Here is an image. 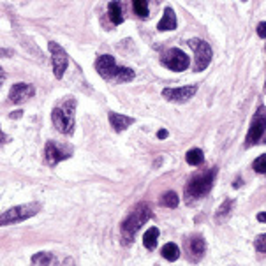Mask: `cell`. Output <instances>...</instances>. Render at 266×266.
I'll return each instance as SVG.
<instances>
[{
  "mask_svg": "<svg viewBox=\"0 0 266 266\" xmlns=\"http://www.w3.org/2000/svg\"><path fill=\"white\" fill-rule=\"evenodd\" d=\"M110 124L116 133H122L134 124V118L127 115H120V113H110Z\"/></svg>",
  "mask_w": 266,
  "mask_h": 266,
  "instance_id": "13",
  "label": "cell"
},
{
  "mask_svg": "<svg viewBox=\"0 0 266 266\" xmlns=\"http://www.w3.org/2000/svg\"><path fill=\"white\" fill-rule=\"evenodd\" d=\"M14 51L7 50V48H0V58H7V57H13Z\"/></svg>",
  "mask_w": 266,
  "mask_h": 266,
  "instance_id": "27",
  "label": "cell"
},
{
  "mask_svg": "<svg viewBox=\"0 0 266 266\" xmlns=\"http://www.w3.org/2000/svg\"><path fill=\"white\" fill-rule=\"evenodd\" d=\"M108 11H110V18L113 21V25H120L124 21V13H122V4L118 0H113L108 5Z\"/></svg>",
  "mask_w": 266,
  "mask_h": 266,
  "instance_id": "16",
  "label": "cell"
},
{
  "mask_svg": "<svg viewBox=\"0 0 266 266\" xmlns=\"http://www.w3.org/2000/svg\"><path fill=\"white\" fill-rule=\"evenodd\" d=\"M7 141H9V138H7V136L2 133V129H0V145H2V143H7Z\"/></svg>",
  "mask_w": 266,
  "mask_h": 266,
  "instance_id": "29",
  "label": "cell"
},
{
  "mask_svg": "<svg viewBox=\"0 0 266 266\" xmlns=\"http://www.w3.org/2000/svg\"><path fill=\"white\" fill-rule=\"evenodd\" d=\"M2 83H4V78H2V76H0V85H2Z\"/></svg>",
  "mask_w": 266,
  "mask_h": 266,
  "instance_id": "32",
  "label": "cell"
},
{
  "mask_svg": "<svg viewBox=\"0 0 266 266\" xmlns=\"http://www.w3.org/2000/svg\"><path fill=\"white\" fill-rule=\"evenodd\" d=\"M39 210H41V203H28V205L13 207L0 215V226H11L16 224V222H21V220H27L37 215Z\"/></svg>",
  "mask_w": 266,
  "mask_h": 266,
  "instance_id": "5",
  "label": "cell"
},
{
  "mask_svg": "<svg viewBox=\"0 0 266 266\" xmlns=\"http://www.w3.org/2000/svg\"><path fill=\"white\" fill-rule=\"evenodd\" d=\"M187 44L192 48L194 53H196V65H194V69H196L197 73H199V71H205L211 62L210 44L205 41H201V39H190Z\"/></svg>",
  "mask_w": 266,
  "mask_h": 266,
  "instance_id": "7",
  "label": "cell"
},
{
  "mask_svg": "<svg viewBox=\"0 0 266 266\" xmlns=\"http://www.w3.org/2000/svg\"><path fill=\"white\" fill-rule=\"evenodd\" d=\"M148 219H152V208L148 207L147 203H139L138 207L131 211V215L122 222V240L125 245L133 242L136 233L141 229V226H145L148 222Z\"/></svg>",
  "mask_w": 266,
  "mask_h": 266,
  "instance_id": "3",
  "label": "cell"
},
{
  "mask_svg": "<svg viewBox=\"0 0 266 266\" xmlns=\"http://www.w3.org/2000/svg\"><path fill=\"white\" fill-rule=\"evenodd\" d=\"M256 248H257V252H263V254H266V233L265 234H261V236H257L256 238Z\"/></svg>",
  "mask_w": 266,
  "mask_h": 266,
  "instance_id": "25",
  "label": "cell"
},
{
  "mask_svg": "<svg viewBox=\"0 0 266 266\" xmlns=\"http://www.w3.org/2000/svg\"><path fill=\"white\" fill-rule=\"evenodd\" d=\"M257 220H259V222H266V211L259 213V215H257Z\"/></svg>",
  "mask_w": 266,
  "mask_h": 266,
  "instance_id": "30",
  "label": "cell"
},
{
  "mask_svg": "<svg viewBox=\"0 0 266 266\" xmlns=\"http://www.w3.org/2000/svg\"><path fill=\"white\" fill-rule=\"evenodd\" d=\"M233 207H234V201L233 199H226L224 203H222V207L217 210V215H215V220H224L228 219V215H229L231 211H233Z\"/></svg>",
  "mask_w": 266,
  "mask_h": 266,
  "instance_id": "19",
  "label": "cell"
},
{
  "mask_svg": "<svg viewBox=\"0 0 266 266\" xmlns=\"http://www.w3.org/2000/svg\"><path fill=\"white\" fill-rule=\"evenodd\" d=\"M266 131V108L261 106V108H257L256 115H254L252 122H250V129H248L247 133V139H245V145L247 147H252L256 143L261 141L263 134Z\"/></svg>",
  "mask_w": 266,
  "mask_h": 266,
  "instance_id": "6",
  "label": "cell"
},
{
  "mask_svg": "<svg viewBox=\"0 0 266 266\" xmlns=\"http://www.w3.org/2000/svg\"><path fill=\"white\" fill-rule=\"evenodd\" d=\"M257 36L259 37H266V21L257 25Z\"/></svg>",
  "mask_w": 266,
  "mask_h": 266,
  "instance_id": "26",
  "label": "cell"
},
{
  "mask_svg": "<svg viewBox=\"0 0 266 266\" xmlns=\"http://www.w3.org/2000/svg\"><path fill=\"white\" fill-rule=\"evenodd\" d=\"M74 111H76V99L74 97H67L64 102H60L58 106L53 108L51 111V122L57 127V131L62 134H71L74 133L76 122H74Z\"/></svg>",
  "mask_w": 266,
  "mask_h": 266,
  "instance_id": "2",
  "label": "cell"
},
{
  "mask_svg": "<svg viewBox=\"0 0 266 266\" xmlns=\"http://www.w3.org/2000/svg\"><path fill=\"white\" fill-rule=\"evenodd\" d=\"M162 64L171 71H185L189 67V57L185 55L184 51L178 50V48H171L162 55Z\"/></svg>",
  "mask_w": 266,
  "mask_h": 266,
  "instance_id": "9",
  "label": "cell"
},
{
  "mask_svg": "<svg viewBox=\"0 0 266 266\" xmlns=\"http://www.w3.org/2000/svg\"><path fill=\"white\" fill-rule=\"evenodd\" d=\"M133 9L139 18L148 16V0H133Z\"/></svg>",
  "mask_w": 266,
  "mask_h": 266,
  "instance_id": "23",
  "label": "cell"
},
{
  "mask_svg": "<svg viewBox=\"0 0 266 266\" xmlns=\"http://www.w3.org/2000/svg\"><path fill=\"white\" fill-rule=\"evenodd\" d=\"M178 196H176V192H173V190H170V192H166L164 196L161 197V207H166V208H176L178 207Z\"/></svg>",
  "mask_w": 266,
  "mask_h": 266,
  "instance_id": "22",
  "label": "cell"
},
{
  "mask_svg": "<svg viewBox=\"0 0 266 266\" xmlns=\"http://www.w3.org/2000/svg\"><path fill=\"white\" fill-rule=\"evenodd\" d=\"M32 95H36V88L30 83H16L13 85L9 92V99L13 104H19V102L28 101Z\"/></svg>",
  "mask_w": 266,
  "mask_h": 266,
  "instance_id": "12",
  "label": "cell"
},
{
  "mask_svg": "<svg viewBox=\"0 0 266 266\" xmlns=\"http://www.w3.org/2000/svg\"><path fill=\"white\" fill-rule=\"evenodd\" d=\"M215 174H217V170L215 168H211V170L205 171V173H201V174H196L194 178H190V182H189L187 187H185L187 203L196 201L199 197L207 196V194L211 190V187H213Z\"/></svg>",
  "mask_w": 266,
  "mask_h": 266,
  "instance_id": "4",
  "label": "cell"
},
{
  "mask_svg": "<svg viewBox=\"0 0 266 266\" xmlns=\"http://www.w3.org/2000/svg\"><path fill=\"white\" fill-rule=\"evenodd\" d=\"M71 157V148H64L57 145L55 141H48L44 147V162L48 166H57L60 161L69 159Z\"/></svg>",
  "mask_w": 266,
  "mask_h": 266,
  "instance_id": "10",
  "label": "cell"
},
{
  "mask_svg": "<svg viewBox=\"0 0 266 266\" xmlns=\"http://www.w3.org/2000/svg\"><path fill=\"white\" fill-rule=\"evenodd\" d=\"M21 115H23V111H14L13 115H11V118H19Z\"/></svg>",
  "mask_w": 266,
  "mask_h": 266,
  "instance_id": "31",
  "label": "cell"
},
{
  "mask_svg": "<svg viewBox=\"0 0 266 266\" xmlns=\"http://www.w3.org/2000/svg\"><path fill=\"white\" fill-rule=\"evenodd\" d=\"M32 263L34 265H57V259L50 252H39L32 257Z\"/></svg>",
  "mask_w": 266,
  "mask_h": 266,
  "instance_id": "21",
  "label": "cell"
},
{
  "mask_svg": "<svg viewBox=\"0 0 266 266\" xmlns=\"http://www.w3.org/2000/svg\"><path fill=\"white\" fill-rule=\"evenodd\" d=\"M162 257L168 261H176L180 257V248L176 247V243H166L162 247Z\"/></svg>",
  "mask_w": 266,
  "mask_h": 266,
  "instance_id": "18",
  "label": "cell"
},
{
  "mask_svg": "<svg viewBox=\"0 0 266 266\" xmlns=\"http://www.w3.org/2000/svg\"><path fill=\"white\" fill-rule=\"evenodd\" d=\"M157 28H159L161 32H166V30H174V28H176V14L173 13L171 7H166L164 14H162V19L159 21Z\"/></svg>",
  "mask_w": 266,
  "mask_h": 266,
  "instance_id": "14",
  "label": "cell"
},
{
  "mask_svg": "<svg viewBox=\"0 0 266 266\" xmlns=\"http://www.w3.org/2000/svg\"><path fill=\"white\" fill-rule=\"evenodd\" d=\"M157 238H159V229H157V228H150V229L145 233V236H143V245H145L148 250H153L157 245Z\"/></svg>",
  "mask_w": 266,
  "mask_h": 266,
  "instance_id": "17",
  "label": "cell"
},
{
  "mask_svg": "<svg viewBox=\"0 0 266 266\" xmlns=\"http://www.w3.org/2000/svg\"><path fill=\"white\" fill-rule=\"evenodd\" d=\"M197 92L196 85H189V87H180V88H164L162 95L164 99L171 102H187L189 99H192Z\"/></svg>",
  "mask_w": 266,
  "mask_h": 266,
  "instance_id": "11",
  "label": "cell"
},
{
  "mask_svg": "<svg viewBox=\"0 0 266 266\" xmlns=\"http://www.w3.org/2000/svg\"><path fill=\"white\" fill-rule=\"evenodd\" d=\"M187 247H189L190 256H192L196 261H199L203 257V254H205L207 245H205V240H203L201 236H194V238H190V242L187 243Z\"/></svg>",
  "mask_w": 266,
  "mask_h": 266,
  "instance_id": "15",
  "label": "cell"
},
{
  "mask_svg": "<svg viewBox=\"0 0 266 266\" xmlns=\"http://www.w3.org/2000/svg\"><path fill=\"white\" fill-rule=\"evenodd\" d=\"M157 138H159V139H166V138H168V131H166V129H161V131L157 133Z\"/></svg>",
  "mask_w": 266,
  "mask_h": 266,
  "instance_id": "28",
  "label": "cell"
},
{
  "mask_svg": "<svg viewBox=\"0 0 266 266\" xmlns=\"http://www.w3.org/2000/svg\"><path fill=\"white\" fill-rule=\"evenodd\" d=\"M185 161L190 166H199L203 162V152L199 148H192L185 153Z\"/></svg>",
  "mask_w": 266,
  "mask_h": 266,
  "instance_id": "20",
  "label": "cell"
},
{
  "mask_svg": "<svg viewBox=\"0 0 266 266\" xmlns=\"http://www.w3.org/2000/svg\"><path fill=\"white\" fill-rule=\"evenodd\" d=\"M252 168L256 173H261V174L266 173V153H263V155L257 157L256 161H254Z\"/></svg>",
  "mask_w": 266,
  "mask_h": 266,
  "instance_id": "24",
  "label": "cell"
},
{
  "mask_svg": "<svg viewBox=\"0 0 266 266\" xmlns=\"http://www.w3.org/2000/svg\"><path fill=\"white\" fill-rule=\"evenodd\" d=\"M48 48H50V53H51V60H53V73H55L57 78H62L69 65V57H67V51L64 48L57 44V42L50 41L48 42Z\"/></svg>",
  "mask_w": 266,
  "mask_h": 266,
  "instance_id": "8",
  "label": "cell"
},
{
  "mask_svg": "<svg viewBox=\"0 0 266 266\" xmlns=\"http://www.w3.org/2000/svg\"><path fill=\"white\" fill-rule=\"evenodd\" d=\"M95 71L102 79L111 83H129L134 79V71L131 67H122L115 64V58L111 55H101L95 60Z\"/></svg>",
  "mask_w": 266,
  "mask_h": 266,
  "instance_id": "1",
  "label": "cell"
}]
</instances>
